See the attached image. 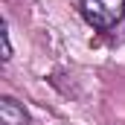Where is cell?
Returning a JSON list of instances; mask_svg holds the SVG:
<instances>
[{"mask_svg": "<svg viewBox=\"0 0 125 125\" xmlns=\"http://www.w3.org/2000/svg\"><path fill=\"white\" fill-rule=\"evenodd\" d=\"M12 58V38H9V26H3V61Z\"/></svg>", "mask_w": 125, "mask_h": 125, "instance_id": "obj_3", "label": "cell"}, {"mask_svg": "<svg viewBox=\"0 0 125 125\" xmlns=\"http://www.w3.org/2000/svg\"><path fill=\"white\" fill-rule=\"evenodd\" d=\"M0 125H29V114L23 111V105L12 96L0 99Z\"/></svg>", "mask_w": 125, "mask_h": 125, "instance_id": "obj_2", "label": "cell"}, {"mask_svg": "<svg viewBox=\"0 0 125 125\" xmlns=\"http://www.w3.org/2000/svg\"><path fill=\"white\" fill-rule=\"evenodd\" d=\"M79 9L93 29H114L125 15V0H79Z\"/></svg>", "mask_w": 125, "mask_h": 125, "instance_id": "obj_1", "label": "cell"}]
</instances>
